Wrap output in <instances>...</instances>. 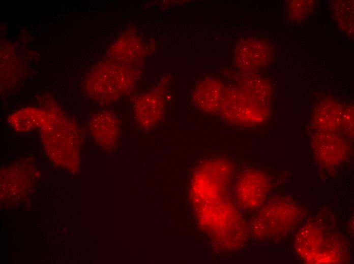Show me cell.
I'll return each mask as SVG.
<instances>
[{
	"instance_id": "cell-1",
	"label": "cell",
	"mask_w": 354,
	"mask_h": 264,
	"mask_svg": "<svg viewBox=\"0 0 354 264\" xmlns=\"http://www.w3.org/2000/svg\"><path fill=\"white\" fill-rule=\"evenodd\" d=\"M85 87L89 95L99 102H112L133 85V72L126 65L113 61L100 62L88 74Z\"/></svg>"
},
{
	"instance_id": "cell-2",
	"label": "cell",
	"mask_w": 354,
	"mask_h": 264,
	"mask_svg": "<svg viewBox=\"0 0 354 264\" xmlns=\"http://www.w3.org/2000/svg\"><path fill=\"white\" fill-rule=\"evenodd\" d=\"M297 242L298 253L309 263H336L344 257L345 246L339 235L316 224L302 229Z\"/></svg>"
},
{
	"instance_id": "cell-3",
	"label": "cell",
	"mask_w": 354,
	"mask_h": 264,
	"mask_svg": "<svg viewBox=\"0 0 354 264\" xmlns=\"http://www.w3.org/2000/svg\"><path fill=\"white\" fill-rule=\"evenodd\" d=\"M252 89H232L224 91L220 109L224 116L233 122H251L259 120L265 115L266 104L261 95Z\"/></svg>"
},
{
	"instance_id": "cell-4",
	"label": "cell",
	"mask_w": 354,
	"mask_h": 264,
	"mask_svg": "<svg viewBox=\"0 0 354 264\" xmlns=\"http://www.w3.org/2000/svg\"><path fill=\"white\" fill-rule=\"evenodd\" d=\"M268 217H262L267 221H262L263 234L279 237L291 230L300 221L301 213L292 201L285 200L277 202L268 208Z\"/></svg>"
},
{
	"instance_id": "cell-5",
	"label": "cell",
	"mask_w": 354,
	"mask_h": 264,
	"mask_svg": "<svg viewBox=\"0 0 354 264\" xmlns=\"http://www.w3.org/2000/svg\"><path fill=\"white\" fill-rule=\"evenodd\" d=\"M268 180L256 171L245 173L238 181L237 193L244 206L255 207L263 201L268 190Z\"/></svg>"
},
{
	"instance_id": "cell-6",
	"label": "cell",
	"mask_w": 354,
	"mask_h": 264,
	"mask_svg": "<svg viewBox=\"0 0 354 264\" xmlns=\"http://www.w3.org/2000/svg\"><path fill=\"white\" fill-rule=\"evenodd\" d=\"M133 111L139 125L142 128H151L162 116L163 104L161 96L154 90L139 95L134 102Z\"/></svg>"
},
{
	"instance_id": "cell-7",
	"label": "cell",
	"mask_w": 354,
	"mask_h": 264,
	"mask_svg": "<svg viewBox=\"0 0 354 264\" xmlns=\"http://www.w3.org/2000/svg\"><path fill=\"white\" fill-rule=\"evenodd\" d=\"M224 91L223 84L220 81L206 79L195 87L192 100L197 108L212 113L220 109Z\"/></svg>"
},
{
	"instance_id": "cell-8",
	"label": "cell",
	"mask_w": 354,
	"mask_h": 264,
	"mask_svg": "<svg viewBox=\"0 0 354 264\" xmlns=\"http://www.w3.org/2000/svg\"><path fill=\"white\" fill-rule=\"evenodd\" d=\"M271 56L267 44L258 40H248L237 47L235 57L242 67L247 70L264 65Z\"/></svg>"
},
{
	"instance_id": "cell-9",
	"label": "cell",
	"mask_w": 354,
	"mask_h": 264,
	"mask_svg": "<svg viewBox=\"0 0 354 264\" xmlns=\"http://www.w3.org/2000/svg\"><path fill=\"white\" fill-rule=\"evenodd\" d=\"M90 127L95 139L103 145H112L119 136L117 120L113 114L101 111L91 119Z\"/></svg>"
},
{
	"instance_id": "cell-10",
	"label": "cell",
	"mask_w": 354,
	"mask_h": 264,
	"mask_svg": "<svg viewBox=\"0 0 354 264\" xmlns=\"http://www.w3.org/2000/svg\"><path fill=\"white\" fill-rule=\"evenodd\" d=\"M111 51L113 57L123 62L136 59L141 53L139 42L136 38L129 37L120 39L112 46Z\"/></svg>"
},
{
	"instance_id": "cell-11",
	"label": "cell",
	"mask_w": 354,
	"mask_h": 264,
	"mask_svg": "<svg viewBox=\"0 0 354 264\" xmlns=\"http://www.w3.org/2000/svg\"><path fill=\"white\" fill-rule=\"evenodd\" d=\"M313 7L314 3L311 1H290L286 4V19L292 22L300 21Z\"/></svg>"
}]
</instances>
